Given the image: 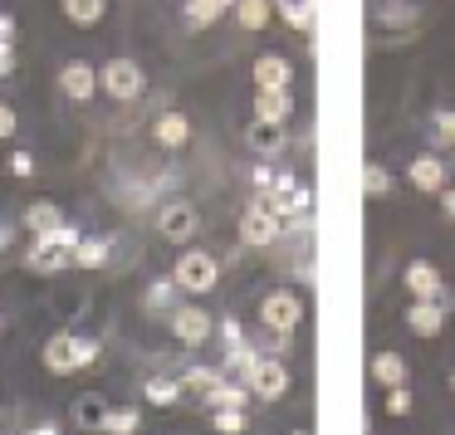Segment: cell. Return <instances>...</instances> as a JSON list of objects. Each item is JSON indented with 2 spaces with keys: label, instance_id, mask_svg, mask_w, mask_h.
I'll return each instance as SVG.
<instances>
[{
  "label": "cell",
  "instance_id": "obj_1",
  "mask_svg": "<svg viewBox=\"0 0 455 435\" xmlns=\"http://www.w3.org/2000/svg\"><path fill=\"white\" fill-rule=\"evenodd\" d=\"M79 230H64V235H44L30 245V255H25V265L35 269V274H64V269L74 265V249H79Z\"/></svg>",
  "mask_w": 455,
  "mask_h": 435
},
{
  "label": "cell",
  "instance_id": "obj_2",
  "mask_svg": "<svg viewBox=\"0 0 455 435\" xmlns=\"http://www.w3.org/2000/svg\"><path fill=\"white\" fill-rule=\"evenodd\" d=\"M172 284H177L181 294H211V289L220 284L216 255H206V249H181L177 269H172Z\"/></svg>",
  "mask_w": 455,
  "mask_h": 435
},
{
  "label": "cell",
  "instance_id": "obj_3",
  "mask_svg": "<svg viewBox=\"0 0 455 435\" xmlns=\"http://www.w3.org/2000/svg\"><path fill=\"white\" fill-rule=\"evenodd\" d=\"M259 323H265L269 333H279V337H294L299 323H304V298H299L294 289H275V294H265V304H259Z\"/></svg>",
  "mask_w": 455,
  "mask_h": 435
},
{
  "label": "cell",
  "instance_id": "obj_4",
  "mask_svg": "<svg viewBox=\"0 0 455 435\" xmlns=\"http://www.w3.org/2000/svg\"><path fill=\"white\" fill-rule=\"evenodd\" d=\"M99 89L108 93V99H118V103L142 99V64H132V59H108V64L99 69Z\"/></svg>",
  "mask_w": 455,
  "mask_h": 435
},
{
  "label": "cell",
  "instance_id": "obj_5",
  "mask_svg": "<svg viewBox=\"0 0 455 435\" xmlns=\"http://www.w3.org/2000/svg\"><path fill=\"white\" fill-rule=\"evenodd\" d=\"M172 333H177L181 347H206L211 337H216V318L201 304H181L177 313H172Z\"/></svg>",
  "mask_w": 455,
  "mask_h": 435
},
{
  "label": "cell",
  "instance_id": "obj_6",
  "mask_svg": "<svg viewBox=\"0 0 455 435\" xmlns=\"http://www.w3.org/2000/svg\"><path fill=\"white\" fill-rule=\"evenodd\" d=\"M284 235V220L275 216V210L265 206V201H255V206H245V216H240V240L255 249H269L275 240Z\"/></svg>",
  "mask_w": 455,
  "mask_h": 435
},
{
  "label": "cell",
  "instance_id": "obj_7",
  "mask_svg": "<svg viewBox=\"0 0 455 435\" xmlns=\"http://www.w3.org/2000/svg\"><path fill=\"white\" fill-rule=\"evenodd\" d=\"M196 230H201L196 206H187V201H172V206H162V216H157V235H162V240H172V245H187V240H196Z\"/></svg>",
  "mask_w": 455,
  "mask_h": 435
},
{
  "label": "cell",
  "instance_id": "obj_8",
  "mask_svg": "<svg viewBox=\"0 0 455 435\" xmlns=\"http://www.w3.org/2000/svg\"><path fill=\"white\" fill-rule=\"evenodd\" d=\"M406 181L426 196H441L451 186V167H445V157H411L406 162Z\"/></svg>",
  "mask_w": 455,
  "mask_h": 435
},
{
  "label": "cell",
  "instance_id": "obj_9",
  "mask_svg": "<svg viewBox=\"0 0 455 435\" xmlns=\"http://www.w3.org/2000/svg\"><path fill=\"white\" fill-rule=\"evenodd\" d=\"M265 206L275 210L279 220H299L308 210V196L299 191V181H294V171H279V181H275V191L265 196Z\"/></svg>",
  "mask_w": 455,
  "mask_h": 435
},
{
  "label": "cell",
  "instance_id": "obj_10",
  "mask_svg": "<svg viewBox=\"0 0 455 435\" xmlns=\"http://www.w3.org/2000/svg\"><path fill=\"white\" fill-rule=\"evenodd\" d=\"M220 392H226V372H216V367H191L181 376V396H191L201 406H220Z\"/></svg>",
  "mask_w": 455,
  "mask_h": 435
},
{
  "label": "cell",
  "instance_id": "obj_11",
  "mask_svg": "<svg viewBox=\"0 0 455 435\" xmlns=\"http://www.w3.org/2000/svg\"><path fill=\"white\" fill-rule=\"evenodd\" d=\"M250 392H255L259 401H279V396L289 392V367L279 362V357L255 362V372H250Z\"/></svg>",
  "mask_w": 455,
  "mask_h": 435
},
{
  "label": "cell",
  "instance_id": "obj_12",
  "mask_svg": "<svg viewBox=\"0 0 455 435\" xmlns=\"http://www.w3.org/2000/svg\"><path fill=\"white\" fill-rule=\"evenodd\" d=\"M245 142H250V152H255L259 162H269V157H279V152L289 147V132H284V123H265V118H255L245 128Z\"/></svg>",
  "mask_w": 455,
  "mask_h": 435
},
{
  "label": "cell",
  "instance_id": "obj_13",
  "mask_svg": "<svg viewBox=\"0 0 455 435\" xmlns=\"http://www.w3.org/2000/svg\"><path fill=\"white\" fill-rule=\"evenodd\" d=\"M402 279H406V289H411L416 298H435V304H445V308H451V294H445L441 269H435V265H426V259H411Z\"/></svg>",
  "mask_w": 455,
  "mask_h": 435
},
{
  "label": "cell",
  "instance_id": "obj_14",
  "mask_svg": "<svg viewBox=\"0 0 455 435\" xmlns=\"http://www.w3.org/2000/svg\"><path fill=\"white\" fill-rule=\"evenodd\" d=\"M79 337H69V333H54L50 343H44V352H40V362H44V372H54V376H69V372H79Z\"/></svg>",
  "mask_w": 455,
  "mask_h": 435
},
{
  "label": "cell",
  "instance_id": "obj_15",
  "mask_svg": "<svg viewBox=\"0 0 455 435\" xmlns=\"http://www.w3.org/2000/svg\"><path fill=\"white\" fill-rule=\"evenodd\" d=\"M60 89L69 93L74 103H89L93 93H99V69H93V64H84V59L64 64V69H60Z\"/></svg>",
  "mask_w": 455,
  "mask_h": 435
},
{
  "label": "cell",
  "instance_id": "obj_16",
  "mask_svg": "<svg viewBox=\"0 0 455 435\" xmlns=\"http://www.w3.org/2000/svg\"><path fill=\"white\" fill-rule=\"evenodd\" d=\"M406 328H411L416 337H441V328H445V304H435V298H416V304L406 308Z\"/></svg>",
  "mask_w": 455,
  "mask_h": 435
},
{
  "label": "cell",
  "instance_id": "obj_17",
  "mask_svg": "<svg viewBox=\"0 0 455 435\" xmlns=\"http://www.w3.org/2000/svg\"><path fill=\"white\" fill-rule=\"evenodd\" d=\"M25 230H30L35 240H44V235H64V210L54 206V201H35L30 210H25Z\"/></svg>",
  "mask_w": 455,
  "mask_h": 435
},
{
  "label": "cell",
  "instance_id": "obj_18",
  "mask_svg": "<svg viewBox=\"0 0 455 435\" xmlns=\"http://www.w3.org/2000/svg\"><path fill=\"white\" fill-rule=\"evenodd\" d=\"M255 118L289 123V118H294V93H289V89H255Z\"/></svg>",
  "mask_w": 455,
  "mask_h": 435
},
{
  "label": "cell",
  "instance_id": "obj_19",
  "mask_svg": "<svg viewBox=\"0 0 455 435\" xmlns=\"http://www.w3.org/2000/svg\"><path fill=\"white\" fill-rule=\"evenodd\" d=\"M294 79V64L284 54H259L255 59V89H289Z\"/></svg>",
  "mask_w": 455,
  "mask_h": 435
},
{
  "label": "cell",
  "instance_id": "obj_20",
  "mask_svg": "<svg viewBox=\"0 0 455 435\" xmlns=\"http://www.w3.org/2000/svg\"><path fill=\"white\" fill-rule=\"evenodd\" d=\"M152 142H157V147H167V152L187 147V142H191V123L181 118V113H162V118L152 123Z\"/></svg>",
  "mask_w": 455,
  "mask_h": 435
},
{
  "label": "cell",
  "instance_id": "obj_21",
  "mask_svg": "<svg viewBox=\"0 0 455 435\" xmlns=\"http://www.w3.org/2000/svg\"><path fill=\"white\" fill-rule=\"evenodd\" d=\"M142 431V411L138 406H108V415H103L99 435H138Z\"/></svg>",
  "mask_w": 455,
  "mask_h": 435
},
{
  "label": "cell",
  "instance_id": "obj_22",
  "mask_svg": "<svg viewBox=\"0 0 455 435\" xmlns=\"http://www.w3.org/2000/svg\"><path fill=\"white\" fill-rule=\"evenodd\" d=\"M103 415H108V406H103L99 392H89V396H79V401H74V425H79V431H99Z\"/></svg>",
  "mask_w": 455,
  "mask_h": 435
},
{
  "label": "cell",
  "instance_id": "obj_23",
  "mask_svg": "<svg viewBox=\"0 0 455 435\" xmlns=\"http://www.w3.org/2000/svg\"><path fill=\"white\" fill-rule=\"evenodd\" d=\"M108 15V0H64V20L74 25H99Z\"/></svg>",
  "mask_w": 455,
  "mask_h": 435
},
{
  "label": "cell",
  "instance_id": "obj_24",
  "mask_svg": "<svg viewBox=\"0 0 455 435\" xmlns=\"http://www.w3.org/2000/svg\"><path fill=\"white\" fill-rule=\"evenodd\" d=\"M372 376H377L382 386H406V362H402L396 352H377V357H372Z\"/></svg>",
  "mask_w": 455,
  "mask_h": 435
},
{
  "label": "cell",
  "instance_id": "obj_25",
  "mask_svg": "<svg viewBox=\"0 0 455 435\" xmlns=\"http://www.w3.org/2000/svg\"><path fill=\"white\" fill-rule=\"evenodd\" d=\"M279 15H284L289 30H314V0H279Z\"/></svg>",
  "mask_w": 455,
  "mask_h": 435
},
{
  "label": "cell",
  "instance_id": "obj_26",
  "mask_svg": "<svg viewBox=\"0 0 455 435\" xmlns=\"http://www.w3.org/2000/svg\"><path fill=\"white\" fill-rule=\"evenodd\" d=\"M142 396H148V406H177L181 401V382H172V376H152V382L142 386Z\"/></svg>",
  "mask_w": 455,
  "mask_h": 435
},
{
  "label": "cell",
  "instance_id": "obj_27",
  "mask_svg": "<svg viewBox=\"0 0 455 435\" xmlns=\"http://www.w3.org/2000/svg\"><path fill=\"white\" fill-rule=\"evenodd\" d=\"M74 265H79V269H103V265H108V240H79Z\"/></svg>",
  "mask_w": 455,
  "mask_h": 435
},
{
  "label": "cell",
  "instance_id": "obj_28",
  "mask_svg": "<svg viewBox=\"0 0 455 435\" xmlns=\"http://www.w3.org/2000/svg\"><path fill=\"white\" fill-rule=\"evenodd\" d=\"M220 15H226V11H220L216 0H187V25H191V30H206V25L220 20Z\"/></svg>",
  "mask_w": 455,
  "mask_h": 435
},
{
  "label": "cell",
  "instance_id": "obj_29",
  "mask_svg": "<svg viewBox=\"0 0 455 435\" xmlns=\"http://www.w3.org/2000/svg\"><path fill=\"white\" fill-rule=\"evenodd\" d=\"M235 15H240L245 30H265V25H269V0H240Z\"/></svg>",
  "mask_w": 455,
  "mask_h": 435
},
{
  "label": "cell",
  "instance_id": "obj_30",
  "mask_svg": "<svg viewBox=\"0 0 455 435\" xmlns=\"http://www.w3.org/2000/svg\"><path fill=\"white\" fill-rule=\"evenodd\" d=\"M216 431L220 435H245V406H216Z\"/></svg>",
  "mask_w": 455,
  "mask_h": 435
},
{
  "label": "cell",
  "instance_id": "obj_31",
  "mask_svg": "<svg viewBox=\"0 0 455 435\" xmlns=\"http://www.w3.org/2000/svg\"><path fill=\"white\" fill-rule=\"evenodd\" d=\"M363 186H367V196H392V171L387 167H367V177H363Z\"/></svg>",
  "mask_w": 455,
  "mask_h": 435
},
{
  "label": "cell",
  "instance_id": "obj_32",
  "mask_svg": "<svg viewBox=\"0 0 455 435\" xmlns=\"http://www.w3.org/2000/svg\"><path fill=\"white\" fill-rule=\"evenodd\" d=\"M387 415H411V392L406 386H387Z\"/></svg>",
  "mask_w": 455,
  "mask_h": 435
},
{
  "label": "cell",
  "instance_id": "obj_33",
  "mask_svg": "<svg viewBox=\"0 0 455 435\" xmlns=\"http://www.w3.org/2000/svg\"><path fill=\"white\" fill-rule=\"evenodd\" d=\"M172 294H177V284H157V289L148 294V304H152V308H162V313H177L181 304H172Z\"/></svg>",
  "mask_w": 455,
  "mask_h": 435
},
{
  "label": "cell",
  "instance_id": "obj_34",
  "mask_svg": "<svg viewBox=\"0 0 455 435\" xmlns=\"http://www.w3.org/2000/svg\"><path fill=\"white\" fill-rule=\"evenodd\" d=\"M435 142L455 147V113H441V118H435Z\"/></svg>",
  "mask_w": 455,
  "mask_h": 435
},
{
  "label": "cell",
  "instance_id": "obj_35",
  "mask_svg": "<svg viewBox=\"0 0 455 435\" xmlns=\"http://www.w3.org/2000/svg\"><path fill=\"white\" fill-rule=\"evenodd\" d=\"M74 347H79V367H93V362H99V357H103V347L93 343V337H79V343H74Z\"/></svg>",
  "mask_w": 455,
  "mask_h": 435
},
{
  "label": "cell",
  "instance_id": "obj_36",
  "mask_svg": "<svg viewBox=\"0 0 455 435\" xmlns=\"http://www.w3.org/2000/svg\"><path fill=\"white\" fill-rule=\"evenodd\" d=\"M15 128H20L15 108H11V103H0V142H5V138H15Z\"/></svg>",
  "mask_w": 455,
  "mask_h": 435
},
{
  "label": "cell",
  "instance_id": "obj_37",
  "mask_svg": "<svg viewBox=\"0 0 455 435\" xmlns=\"http://www.w3.org/2000/svg\"><path fill=\"white\" fill-rule=\"evenodd\" d=\"M11 171H15V177H35V157H30V152H15Z\"/></svg>",
  "mask_w": 455,
  "mask_h": 435
},
{
  "label": "cell",
  "instance_id": "obj_38",
  "mask_svg": "<svg viewBox=\"0 0 455 435\" xmlns=\"http://www.w3.org/2000/svg\"><path fill=\"white\" fill-rule=\"evenodd\" d=\"M11 69H15V40H11V44H0V79H5Z\"/></svg>",
  "mask_w": 455,
  "mask_h": 435
},
{
  "label": "cell",
  "instance_id": "obj_39",
  "mask_svg": "<svg viewBox=\"0 0 455 435\" xmlns=\"http://www.w3.org/2000/svg\"><path fill=\"white\" fill-rule=\"evenodd\" d=\"M15 40V15H0V44Z\"/></svg>",
  "mask_w": 455,
  "mask_h": 435
},
{
  "label": "cell",
  "instance_id": "obj_40",
  "mask_svg": "<svg viewBox=\"0 0 455 435\" xmlns=\"http://www.w3.org/2000/svg\"><path fill=\"white\" fill-rule=\"evenodd\" d=\"M441 210H445V220H455V191H441Z\"/></svg>",
  "mask_w": 455,
  "mask_h": 435
},
{
  "label": "cell",
  "instance_id": "obj_41",
  "mask_svg": "<svg viewBox=\"0 0 455 435\" xmlns=\"http://www.w3.org/2000/svg\"><path fill=\"white\" fill-rule=\"evenodd\" d=\"M30 435H60V425H54V421H44V425H35Z\"/></svg>",
  "mask_w": 455,
  "mask_h": 435
},
{
  "label": "cell",
  "instance_id": "obj_42",
  "mask_svg": "<svg viewBox=\"0 0 455 435\" xmlns=\"http://www.w3.org/2000/svg\"><path fill=\"white\" fill-rule=\"evenodd\" d=\"M216 5H220V11H235V5H240V0H216Z\"/></svg>",
  "mask_w": 455,
  "mask_h": 435
},
{
  "label": "cell",
  "instance_id": "obj_43",
  "mask_svg": "<svg viewBox=\"0 0 455 435\" xmlns=\"http://www.w3.org/2000/svg\"><path fill=\"white\" fill-rule=\"evenodd\" d=\"M0 337H5V313H0Z\"/></svg>",
  "mask_w": 455,
  "mask_h": 435
},
{
  "label": "cell",
  "instance_id": "obj_44",
  "mask_svg": "<svg viewBox=\"0 0 455 435\" xmlns=\"http://www.w3.org/2000/svg\"><path fill=\"white\" fill-rule=\"evenodd\" d=\"M451 392H455V372H451Z\"/></svg>",
  "mask_w": 455,
  "mask_h": 435
},
{
  "label": "cell",
  "instance_id": "obj_45",
  "mask_svg": "<svg viewBox=\"0 0 455 435\" xmlns=\"http://www.w3.org/2000/svg\"><path fill=\"white\" fill-rule=\"evenodd\" d=\"M289 435H308V431H289Z\"/></svg>",
  "mask_w": 455,
  "mask_h": 435
},
{
  "label": "cell",
  "instance_id": "obj_46",
  "mask_svg": "<svg viewBox=\"0 0 455 435\" xmlns=\"http://www.w3.org/2000/svg\"><path fill=\"white\" fill-rule=\"evenodd\" d=\"M0 421H5V411H0Z\"/></svg>",
  "mask_w": 455,
  "mask_h": 435
}]
</instances>
